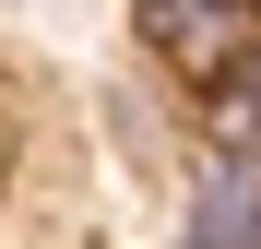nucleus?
Masks as SVG:
<instances>
[{"label": "nucleus", "mask_w": 261, "mask_h": 249, "mask_svg": "<svg viewBox=\"0 0 261 249\" xmlns=\"http://www.w3.org/2000/svg\"><path fill=\"white\" fill-rule=\"evenodd\" d=\"M178 249H261V143H214L202 154Z\"/></svg>", "instance_id": "2"}, {"label": "nucleus", "mask_w": 261, "mask_h": 249, "mask_svg": "<svg viewBox=\"0 0 261 249\" xmlns=\"http://www.w3.org/2000/svg\"><path fill=\"white\" fill-rule=\"evenodd\" d=\"M249 12L261 0H143V48L166 71H249Z\"/></svg>", "instance_id": "1"}, {"label": "nucleus", "mask_w": 261, "mask_h": 249, "mask_svg": "<svg viewBox=\"0 0 261 249\" xmlns=\"http://www.w3.org/2000/svg\"><path fill=\"white\" fill-rule=\"evenodd\" d=\"M238 143H261V60L238 71Z\"/></svg>", "instance_id": "3"}]
</instances>
